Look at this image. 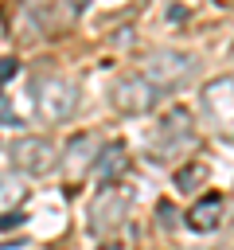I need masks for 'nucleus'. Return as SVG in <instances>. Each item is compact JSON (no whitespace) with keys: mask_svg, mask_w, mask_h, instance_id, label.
<instances>
[{"mask_svg":"<svg viewBox=\"0 0 234 250\" xmlns=\"http://www.w3.org/2000/svg\"><path fill=\"white\" fill-rule=\"evenodd\" d=\"M113 43H117V47H129V43H133V31H129V27H121V31H117V39H113Z\"/></svg>","mask_w":234,"mask_h":250,"instance_id":"17","label":"nucleus"},{"mask_svg":"<svg viewBox=\"0 0 234 250\" xmlns=\"http://www.w3.org/2000/svg\"><path fill=\"white\" fill-rule=\"evenodd\" d=\"M20 223H27L23 211H8V215H0V234H4V230H16Z\"/></svg>","mask_w":234,"mask_h":250,"instance_id":"14","label":"nucleus"},{"mask_svg":"<svg viewBox=\"0 0 234 250\" xmlns=\"http://www.w3.org/2000/svg\"><path fill=\"white\" fill-rule=\"evenodd\" d=\"M98 172H101L105 184H121V176L129 172V148L121 141H109L101 148V156H98Z\"/></svg>","mask_w":234,"mask_h":250,"instance_id":"10","label":"nucleus"},{"mask_svg":"<svg viewBox=\"0 0 234 250\" xmlns=\"http://www.w3.org/2000/svg\"><path fill=\"white\" fill-rule=\"evenodd\" d=\"M31 98L47 121H66L78 109V82L62 78L58 70H35L31 74Z\"/></svg>","mask_w":234,"mask_h":250,"instance_id":"1","label":"nucleus"},{"mask_svg":"<svg viewBox=\"0 0 234 250\" xmlns=\"http://www.w3.org/2000/svg\"><path fill=\"white\" fill-rule=\"evenodd\" d=\"M16 70H20V62H16L12 55H8V59H0V82H8V78H12Z\"/></svg>","mask_w":234,"mask_h":250,"instance_id":"15","label":"nucleus"},{"mask_svg":"<svg viewBox=\"0 0 234 250\" xmlns=\"http://www.w3.org/2000/svg\"><path fill=\"white\" fill-rule=\"evenodd\" d=\"M207 172H211V168H207L203 160H187L183 168H176V176H172V184H176L179 191H199V188L207 184Z\"/></svg>","mask_w":234,"mask_h":250,"instance_id":"11","label":"nucleus"},{"mask_svg":"<svg viewBox=\"0 0 234 250\" xmlns=\"http://www.w3.org/2000/svg\"><path fill=\"white\" fill-rule=\"evenodd\" d=\"M203 117L218 137H234V78H211L203 86Z\"/></svg>","mask_w":234,"mask_h":250,"instance_id":"5","label":"nucleus"},{"mask_svg":"<svg viewBox=\"0 0 234 250\" xmlns=\"http://www.w3.org/2000/svg\"><path fill=\"white\" fill-rule=\"evenodd\" d=\"M222 207H226V199L218 195V191H207L203 199H195L191 207H187V227L191 230H218V223H222Z\"/></svg>","mask_w":234,"mask_h":250,"instance_id":"9","label":"nucleus"},{"mask_svg":"<svg viewBox=\"0 0 234 250\" xmlns=\"http://www.w3.org/2000/svg\"><path fill=\"white\" fill-rule=\"evenodd\" d=\"M101 250H121V242H105V246H101Z\"/></svg>","mask_w":234,"mask_h":250,"instance_id":"18","label":"nucleus"},{"mask_svg":"<svg viewBox=\"0 0 234 250\" xmlns=\"http://www.w3.org/2000/svg\"><path fill=\"white\" fill-rule=\"evenodd\" d=\"M109 102H113L117 113H125V117H140V113L156 109L160 90H156L152 82H144L140 74H121V78L113 82V90H109Z\"/></svg>","mask_w":234,"mask_h":250,"instance_id":"6","label":"nucleus"},{"mask_svg":"<svg viewBox=\"0 0 234 250\" xmlns=\"http://www.w3.org/2000/svg\"><path fill=\"white\" fill-rule=\"evenodd\" d=\"M168 20H172V23H183V20H187V8H183V4L168 8Z\"/></svg>","mask_w":234,"mask_h":250,"instance_id":"16","label":"nucleus"},{"mask_svg":"<svg viewBox=\"0 0 234 250\" xmlns=\"http://www.w3.org/2000/svg\"><path fill=\"white\" fill-rule=\"evenodd\" d=\"M133 207V188L129 184H101V191H94L90 199V230L94 234H113Z\"/></svg>","mask_w":234,"mask_h":250,"instance_id":"3","label":"nucleus"},{"mask_svg":"<svg viewBox=\"0 0 234 250\" xmlns=\"http://www.w3.org/2000/svg\"><path fill=\"white\" fill-rule=\"evenodd\" d=\"M98 156H101V141L98 133H78L66 141V152H62V176L74 184L82 180L90 168H98Z\"/></svg>","mask_w":234,"mask_h":250,"instance_id":"8","label":"nucleus"},{"mask_svg":"<svg viewBox=\"0 0 234 250\" xmlns=\"http://www.w3.org/2000/svg\"><path fill=\"white\" fill-rule=\"evenodd\" d=\"M156 215H160V227H176V223H179V215H176V207H172L168 199L156 207Z\"/></svg>","mask_w":234,"mask_h":250,"instance_id":"13","label":"nucleus"},{"mask_svg":"<svg viewBox=\"0 0 234 250\" xmlns=\"http://www.w3.org/2000/svg\"><path fill=\"white\" fill-rule=\"evenodd\" d=\"M191 141H195V117H191V109L172 105V109L156 121V133H152V156L172 160V156L183 152Z\"/></svg>","mask_w":234,"mask_h":250,"instance_id":"4","label":"nucleus"},{"mask_svg":"<svg viewBox=\"0 0 234 250\" xmlns=\"http://www.w3.org/2000/svg\"><path fill=\"white\" fill-rule=\"evenodd\" d=\"M8 156H12V164H16L23 176H47V172L55 168V160H58L55 145H51L47 137H35V133L16 137L12 148H8Z\"/></svg>","mask_w":234,"mask_h":250,"instance_id":"7","label":"nucleus"},{"mask_svg":"<svg viewBox=\"0 0 234 250\" xmlns=\"http://www.w3.org/2000/svg\"><path fill=\"white\" fill-rule=\"evenodd\" d=\"M23 195H27V191H23V184L16 180V172H0V215H8Z\"/></svg>","mask_w":234,"mask_h":250,"instance_id":"12","label":"nucleus"},{"mask_svg":"<svg viewBox=\"0 0 234 250\" xmlns=\"http://www.w3.org/2000/svg\"><path fill=\"white\" fill-rule=\"evenodd\" d=\"M144 82H152L160 94L168 90H179L191 74H195V55L187 51H172V47H160V51H148L140 59V70H136Z\"/></svg>","mask_w":234,"mask_h":250,"instance_id":"2","label":"nucleus"}]
</instances>
